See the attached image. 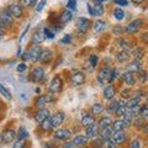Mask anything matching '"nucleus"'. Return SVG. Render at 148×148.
Wrapping results in <instances>:
<instances>
[{"label": "nucleus", "mask_w": 148, "mask_h": 148, "mask_svg": "<svg viewBox=\"0 0 148 148\" xmlns=\"http://www.w3.org/2000/svg\"><path fill=\"white\" fill-rule=\"evenodd\" d=\"M45 69L41 67H35L31 72V80L35 83H40L45 79Z\"/></svg>", "instance_id": "nucleus-6"}, {"label": "nucleus", "mask_w": 148, "mask_h": 148, "mask_svg": "<svg viewBox=\"0 0 148 148\" xmlns=\"http://www.w3.org/2000/svg\"><path fill=\"white\" fill-rule=\"evenodd\" d=\"M45 4H46V0H42V1H41L38 5L36 6V11H42V9H43V6H45Z\"/></svg>", "instance_id": "nucleus-51"}, {"label": "nucleus", "mask_w": 148, "mask_h": 148, "mask_svg": "<svg viewBox=\"0 0 148 148\" xmlns=\"http://www.w3.org/2000/svg\"><path fill=\"white\" fill-rule=\"evenodd\" d=\"M103 111H104L103 104H100V103L92 104V106H91V112H92V115H99V114L103 112Z\"/></svg>", "instance_id": "nucleus-31"}, {"label": "nucleus", "mask_w": 148, "mask_h": 148, "mask_svg": "<svg viewBox=\"0 0 148 148\" xmlns=\"http://www.w3.org/2000/svg\"><path fill=\"white\" fill-rule=\"evenodd\" d=\"M126 111H127V106L126 104H120L119 106V109L116 110V112H115V115H117V116H123L125 114H126Z\"/></svg>", "instance_id": "nucleus-35"}, {"label": "nucleus", "mask_w": 148, "mask_h": 148, "mask_svg": "<svg viewBox=\"0 0 148 148\" xmlns=\"http://www.w3.org/2000/svg\"><path fill=\"white\" fill-rule=\"evenodd\" d=\"M22 58L25 59V61H27V59H31V56H30V52H27V53H25L24 56H22Z\"/></svg>", "instance_id": "nucleus-56"}, {"label": "nucleus", "mask_w": 148, "mask_h": 148, "mask_svg": "<svg viewBox=\"0 0 148 148\" xmlns=\"http://www.w3.org/2000/svg\"><path fill=\"white\" fill-rule=\"evenodd\" d=\"M8 9H9V11H10V14L12 15V17H21L22 14H24L21 5H18V4H11Z\"/></svg>", "instance_id": "nucleus-15"}, {"label": "nucleus", "mask_w": 148, "mask_h": 148, "mask_svg": "<svg viewBox=\"0 0 148 148\" xmlns=\"http://www.w3.org/2000/svg\"><path fill=\"white\" fill-rule=\"evenodd\" d=\"M110 125H112V120H111L109 116H106V117H101L99 120L98 126H99L100 130H103V128H106V127H110Z\"/></svg>", "instance_id": "nucleus-26"}, {"label": "nucleus", "mask_w": 148, "mask_h": 148, "mask_svg": "<svg viewBox=\"0 0 148 148\" xmlns=\"http://www.w3.org/2000/svg\"><path fill=\"white\" fill-rule=\"evenodd\" d=\"M71 136H72V132H71V130H68V128H59L54 132V137L58 138V140H62V141L69 140Z\"/></svg>", "instance_id": "nucleus-11"}, {"label": "nucleus", "mask_w": 148, "mask_h": 148, "mask_svg": "<svg viewBox=\"0 0 148 148\" xmlns=\"http://www.w3.org/2000/svg\"><path fill=\"white\" fill-rule=\"evenodd\" d=\"M72 17H73V14H72V11L69 10H64L61 15H59V22H61L62 25H64V24H67V22H69L72 20Z\"/></svg>", "instance_id": "nucleus-20"}, {"label": "nucleus", "mask_w": 148, "mask_h": 148, "mask_svg": "<svg viewBox=\"0 0 148 148\" xmlns=\"http://www.w3.org/2000/svg\"><path fill=\"white\" fill-rule=\"evenodd\" d=\"M0 94H1V95L4 96V98H5V99H8V100H10V99L12 98L11 92H10V91H9V90H8V89H6V88H5V86H4L3 84H0Z\"/></svg>", "instance_id": "nucleus-33"}, {"label": "nucleus", "mask_w": 148, "mask_h": 148, "mask_svg": "<svg viewBox=\"0 0 148 148\" xmlns=\"http://www.w3.org/2000/svg\"><path fill=\"white\" fill-rule=\"evenodd\" d=\"M53 96L51 94H46V95H40L38 98L36 99L35 105L37 109H45V106H47L48 104L53 103Z\"/></svg>", "instance_id": "nucleus-3"}, {"label": "nucleus", "mask_w": 148, "mask_h": 148, "mask_svg": "<svg viewBox=\"0 0 148 148\" xmlns=\"http://www.w3.org/2000/svg\"><path fill=\"white\" fill-rule=\"evenodd\" d=\"M127 126L125 125V122L122 121V120H116V121L112 122V130L115 132H119V131H123L125 128H126Z\"/></svg>", "instance_id": "nucleus-28"}, {"label": "nucleus", "mask_w": 148, "mask_h": 148, "mask_svg": "<svg viewBox=\"0 0 148 148\" xmlns=\"http://www.w3.org/2000/svg\"><path fill=\"white\" fill-rule=\"evenodd\" d=\"M64 119H66V115H64V112H57V114H54L53 116L51 117L53 127L61 126V125L63 123V121H64Z\"/></svg>", "instance_id": "nucleus-16"}, {"label": "nucleus", "mask_w": 148, "mask_h": 148, "mask_svg": "<svg viewBox=\"0 0 148 148\" xmlns=\"http://www.w3.org/2000/svg\"><path fill=\"white\" fill-rule=\"evenodd\" d=\"M131 148H141V142L138 140H133L131 143Z\"/></svg>", "instance_id": "nucleus-48"}, {"label": "nucleus", "mask_w": 148, "mask_h": 148, "mask_svg": "<svg viewBox=\"0 0 148 148\" xmlns=\"http://www.w3.org/2000/svg\"><path fill=\"white\" fill-rule=\"evenodd\" d=\"M132 1L135 3V4H141V3L145 1V0H132Z\"/></svg>", "instance_id": "nucleus-58"}, {"label": "nucleus", "mask_w": 148, "mask_h": 148, "mask_svg": "<svg viewBox=\"0 0 148 148\" xmlns=\"http://www.w3.org/2000/svg\"><path fill=\"white\" fill-rule=\"evenodd\" d=\"M71 40H72V37L69 36V35H67V36L62 40V43H69V42H71Z\"/></svg>", "instance_id": "nucleus-54"}, {"label": "nucleus", "mask_w": 148, "mask_h": 148, "mask_svg": "<svg viewBox=\"0 0 148 148\" xmlns=\"http://www.w3.org/2000/svg\"><path fill=\"white\" fill-rule=\"evenodd\" d=\"M25 141L24 140H17L15 143H14V147L12 148H25Z\"/></svg>", "instance_id": "nucleus-43"}, {"label": "nucleus", "mask_w": 148, "mask_h": 148, "mask_svg": "<svg viewBox=\"0 0 148 148\" xmlns=\"http://www.w3.org/2000/svg\"><path fill=\"white\" fill-rule=\"evenodd\" d=\"M49 117V110L47 109H40L34 115V120L37 123H42L46 119Z\"/></svg>", "instance_id": "nucleus-9"}, {"label": "nucleus", "mask_w": 148, "mask_h": 148, "mask_svg": "<svg viewBox=\"0 0 148 148\" xmlns=\"http://www.w3.org/2000/svg\"><path fill=\"white\" fill-rule=\"evenodd\" d=\"M62 86H63V80L59 77H54L52 79V82L49 83L48 90H49L51 94H56V92H59L62 90Z\"/></svg>", "instance_id": "nucleus-5"}, {"label": "nucleus", "mask_w": 148, "mask_h": 148, "mask_svg": "<svg viewBox=\"0 0 148 148\" xmlns=\"http://www.w3.org/2000/svg\"><path fill=\"white\" fill-rule=\"evenodd\" d=\"M90 63H91V66H92V67L98 64V57H96L95 54H92L91 57H90Z\"/></svg>", "instance_id": "nucleus-50"}, {"label": "nucleus", "mask_w": 148, "mask_h": 148, "mask_svg": "<svg viewBox=\"0 0 148 148\" xmlns=\"http://www.w3.org/2000/svg\"><path fill=\"white\" fill-rule=\"evenodd\" d=\"M105 27H106L105 22L103 20H98L95 22V25H94V30H95V32H101L105 29Z\"/></svg>", "instance_id": "nucleus-34"}, {"label": "nucleus", "mask_w": 148, "mask_h": 148, "mask_svg": "<svg viewBox=\"0 0 148 148\" xmlns=\"http://www.w3.org/2000/svg\"><path fill=\"white\" fill-rule=\"evenodd\" d=\"M98 1H99V3H101V1H105V0H98Z\"/></svg>", "instance_id": "nucleus-60"}, {"label": "nucleus", "mask_w": 148, "mask_h": 148, "mask_svg": "<svg viewBox=\"0 0 148 148\" xmlns=\"http://www.w3.org/2000/svg\"><path fill=\"white\" fill-rule=\"evenodd\" d=\"M82 125H83V126H84L85 128L92 126V125H95V119H94V116H91V115H85V116L82 119Z\"/></svg>", "instance_id": "nucleus-23"}, {"label": "nucleus", "mask_w": 148, "mask_h": 148, "mask_svg": "<svg viewBox=\"0 0 148 148\" xmlns=\"http://www.w3.org/2000/svg\"><path fill=\"white\" fill-rule=\"evenodd\" d=\"M105 146L106 148H117V143L114 141V138H109V140L105 141Z\"/></svg>", "instance_id": "nucleus-39"}, {"label": "nucleus", "mask_w": 148, "mask_h": 148, "mask_svg": "<svg viewBox=\"0 0 148 148\" xmlns=\"http://www.w3.org/2000/svg\"><path fill=\"white\" fill-rule=\"evenodd\" d=\"M88 11H89V14L91 16H95V11H94V6L92 5H88Z\"/></svg>", "instance_id": "nucleus-53"}, {"label": "nucleus", "mask_w": 148, "mask_h": 148, "mask_svg": "<svg viewBox=\"0 0 148 148\" xmlns=\"http://www.w3.org/2000/svg\"><path fill=\"white\" fill-rule=\"evenodd\" d=\"M128 71L130 72H133V73H138L140 71H142V64H141V61H133L132 63H130L128 66Z\"/></svg>", "instance_id": "nucleus-25"}, {"label": "nucleus", "mask_w": 148, "mask_h": 148, "mask_svg": "<svg viewBox=\"0 0 148 148\" xmlns=\"http://www.w3.org/2000/svg\"><path fill=\"white\" fill-rule=\"evenodd\" d=\"M147 104H148V96H147Z\"/></svg>", "instance_id": "nucleus-61"}, {"label": "nucleus", "mask_w": 148, "mask_h": 148, "mask_svg": "<svg viewBox=\"0 0 148 148\" xmlns=\"http://www.w3.org/2000/svg\"><path fill=\"white\" fill-rule=\"evenodd\" d=\"M90 27V21L85 17H79L77 20V30L80 32V34H86L88 30Z\"/></svg>", "instance_id": "nucleus-7"}, {"label": "nucleus", "mask_w": 148, "mask_h": 148, "mask_svg": "<svg viewBox=\"0 0 148 148\" xmlns=\"http://www.w3.org/2000/svg\"><path fill=\"white\" fill-rule=\"evenodd\" d=\"M16 71L17 72H25L26 71V64L25 63H20L18 66L16 67Z\"/></svg>", "instance_id": "nucleus-49"}, {"label": "nucleus", "mask_w": 148, "mask_h": 148, "mask_svg": "<svg viewBox=\"0 0 148 148\" xmlns=\"http://www.w3.org/2000/svg\"><path fill=\"white\" fill-rule=\"evenodd\" d=\"M85 133H86L85 136L89 138V140H91V138H95L96 136L99 135V126H98V125H92V126L88 127Z\"/></svg>", "instance_id": "nucleus-19"}, {"label": "nucleus", "mask_w": 148, "mask_h": 148, "mask_svg": "<svg viewBox=\"0 0 148 148\" xmlns=\"http://www.w3.org/2000/svg\"><path fill=\"white\" fill-rule=\"evenodd\" d=\"M114 141L117 143V145H122V143H125V141H126V135L122 132V131H119V132H115L114 133Z\"/></svg>", "instance_id": "nucleus-24"}, {"label": "nucleus", "mask_w": 148, "mask_h": 148, "mask_svg": "<svg viewBox=\"0 0 148 148\" xmlns=\"http://www.w3.org/2000/svg\"><path fill=\"white\" fill-rule=\"evenodd\" d=\"M115 95H116V89H115L114 85L105 86V89H104V98L106 100H112L115 98Z\"/></svg>", "instance_id": "nucleus-17"}, {"label": "nucleus", "mask_w": 148, "mask_h": 148, "mask_svg": "<svg viewBox=\"0 0 148 148\" xmlns=\"http://www.w3.org/2000/svg\"><path fill=\"white\" fill-rule=\"evenodd\" d=\"M142 24H143V21L140 20V18L133 20V21L130 22L126 27H125L123 31L126 32V34H128V35H133V34H136V32H138V30L142 27Z\"/></svg>", "instance_id": "nucleus-4"}, {"label": "nucleus", "mask_w": 148, "mask_h": 148, "mask_svg": "<svg viewBox=\"0 0 148 148\" xmlns=\"http://www.w3.org/2000/svg\"><path fill=\"white\" fill-rule=\"evenodd\" d=\"M43 32H45V37H46V38H48V40L54 38V34L52 31H49L47 27H45V29H43Z\"/></svg>", "instance_id": "nucleus-42"}, {"label": "nucleus", "mask_w": 148, "mask_h": 148, "mask_svg": "<svg viewBox=\"0 0 148 148\" xmlns=\"http://www.w3.org/2000/svg\"><path fill=\"white\" fill-rule=\"evenodd\" d=\"M122 80H123V83L125 84H127V85H135V83H136V77H135V73L133 72H130V71H127V72H125L123 74H122Z\"/></svg>", "instance_id": "nucleus-13"}, {"label": "nucleus", "mask_w": 148, "mask_h": 148, "mask_svg": "<svg viewBox=\"0 0 148 148\" xmlns=\"http://www.w3.org/2000/svg\"><path fill=\"white\" fill-rule=\"evenodd\" d=\"M115 4H117V5H120V6H127L128 1L127 0H115Z\"/></svg>", "instance_id": "nucleus-46"}, {"label": "nucleus", "mask_w": 148, "mask_h": 148, "mask_svg": "<svg viewBox=\"0 0 148 148\" xmlns=\"http://www.w3.org/2000/svg\"><path fill=\"white\" fill-rule=\"evenodd\" d=\"M132 54H133V57H135L136 61H141V59L143 58V56H145V51H143V48L138 47V48H136L135 51H133Z\"/></svg>", "instance_id": "nucleus-32"}, {"label": "nucleus", "mask_w": 148, "mask_h": 148, "mask_svg": "<svg viewBox=\"0 0 148 148\" xmlns=\"http://www.w3.org/2000/svg\"><path fill=\"white\" fill-rule=\"evenodd\" d=\"M12 21H14V17L12 15L9 11V9H5L0 12V27L5 30L6 27L11 26L12 25Z\"/></svg>", "instance_id": "nucleus-2"}, {"label": "nucleus", "mask_w": 148, "mask_h": 148, "mask_svg": "<svg viewBox=\"0 0 148 148\" xmlns=\"http://www.w3.org/2000/svg\"><path fill=\"white\" fill-rule=\"evenodd\" d=\"M135 125L136 126H140V127H143L146 125V121H145V117H140V119H137L136 121H135Z\"/></svg>", "instance_id": "nucleus-45"}, {"label": "nucleus", "mask_w": 148, "mask_h": 148, "mask_svg": "<svg viewBox=\"0 0 148 148\" xmlns=\"http://www.w3.org/2000/svg\"><path fill=\"white\" fill-rule=\"evenodd\" d=\"M17 136V133L14 131L12 128H6L5 131L1 133V140L4 143H10L15 140V137Z\"/></svg>", "instance_id": "nucleus-10"}, {"label": "nucleus", "mask_w": 148, "mask_h": 148, "mask_svg": "<svg viewBox=\"0 0 148 148\" xmlns=\"http://www.w3.org/2000/svg\"><path fill=\"white\" fill-rule=\"evenodd\" d=\"M85 82V74L83 72H74L71 77V83L73 85H82Z\"/></svg>", "instance_id": "nucleus-8"}, {"label": "nucleus", "mask_w": 148, "mask_h": 148, "mask_svg": "<svg viewBox=\"0 0 148 148\" xmlns=\"http://www.w3.org/2000/svg\"><path fill=\"white\" fill-rule=\"evenodd\" d=\"M130 56H131V53H130L128 49H122L121 52H119L116 54V59H117L119 62H126Z\"/></svg>", "instance_id": "nucleus-27"}, {"label": "nucleus", "mask_w": 148, "mask_h": 148, "mask_svg": "<svg viewBox=\"0 0 148 148\" xmlns=\"http://www.w3.org/2000/svg\"><path fill=\"white\" fill-rule=\"evenodd\" d=\"M40 126H41V130H43V131H46V132H49L53 128V125H52V120H51V116H49L48 119H46L42 123H40Z\"/></svg>", "instance_id": "nucleus-29"}, {"label": "nucleus", "mask_w": 148, "mask_h": 148, "mask_svg": "<svg viewBox=\"0 0 148 148\" xmlns=\"http://www.w3.org/2000/svg\"><path fill=\"white\" fill-rule=\"evenodd\" d=\"M42 48L40 46H34L31 49H30V56H31V61L32 62H40V58H41V54H42Z\"/></svg>", "instance_id": "nucleus-12"}, {"label": "nucleus", "mask_w": 148, "mask_h": 148, "mask_svg": "<svg viewBox=\"0 0 148 148\" xmlns=\"http://www.w3.org/2000/svg\"><path fill=\"white\" fill-rule=\"evenodd\" d=\"M74 143V146L75 147H84L88 145V142H89V138H88L86 136H75L73 138V141Z\"/></svg>", "instance_id": "nucleus-18"}, {"label": "nucleus", "mask_w": 148, "mask_h": 148, "mask_svg": "<svg viewBox=\"0 0 148 148\" xmlns=\"http://www.w3.org/2000/svg\"><path fill=\"white\" fill-rule=\"evenodd\" d=\"M123 32V30H122V27H120V26H116V27H114V34L115 35H121Z\"/></svg>", "instance_id": "nucleus-52"}, {"label": "nucleus", "mask_w": 148, "mask_h": 148, "mask_svg": "<svg viewBox=\"0 0 148 148\" xmlns=\"http://www.w3.org/2000/svg\"><path fill=\"white\" fill-rule=\"evenodd\" d=\"M116 78V71H112L110 68H103L98 74V80L101 85L110 84Z\"/></svg>", "instance_id": "nucleus-1"}, {"label": "nucleus", "mask_w": 148, "mask_h": 148, "mask_svg": "<svg viewBox=\"0 0 148 148\" xmlns=\"http://www.w3.org/2000/svg\"><path fill=\"white\" fill-rule=\"evenodd\" d=\"M128 96H130V92L127 90H123L122 91V98H128Z\"/></svg>", "instance_id": "nucleus-57"}, {"label": "nucleus", "mask_w": 148, "mask_h": 148, "mask_svg": "<svg viewBox=\"0 0 148 148\" xmlns=\"http://www.w3.org/2000/svg\"><path fill=\"white\" fill-rule=\"evenodd\" d=\"M29 136V132L25 127H20L18 130V133H17V140H25V138Z\"/></svg>", "instance_id": "nucleus-37"}, {"label": "nucleus", "mask_w": 148, "mask_h": 148, "mask_svg": "<svg viewBox=\"0 0 148 148\" xmlns=\"http://www.w3.org/2000/svg\"><path fill=\"white\" fill-rule=\"evenodd\" d=\"M114 130L111 128V127H106V128H103L101 130V132H100V137H101V140H109V138H112L114 136Z\"/></svg>", "instance_id": "nucleus-22"}, {"label": "nucleus", "mask_w": 148, "mask_h": 148, "mask_svg": "<svg viewBox=\"0 0 148 148\" xmlns=\"http://www.w3.org/2000/svg\"><path fill=\"white\" fill-rule=\"evenodd\" d=\"M140 116L141 117H145V119L148 117V104L141 108V110H140Z\"/></svg>", "instance_id": "nucleus-41"}, {"label": "nucleus", "mask_w": 148, "mask_h": 148, "mask_svg": "<svg viewBox=\"0 0 148 148\" xmlns=\"http://www.w3.org/2000/svg\"><path fill=\"white\" fill-rule=\"evenodd\" d=\"M53 57V52L51 49H43L42 51V54H41V58H40V62L41 63H48L51 59Z\"/></svg>", "instance_id": "nucleus-21"}, {"label": "nucleus", "mask_w": 148, "mask_h": 148, "mask_svg": "<svg viewBox=\"0 0 148 148\" xmlns=\"http://www.w3.org/2000/svg\"><path fill=\"white\" fill-rule=\"evenodd\" d=\"M3 34H4V29H1V27H0V36H3Z\"/></svg>", "instance_id": "nucleus-59"}, {"label": "nucleus", "mask_w": 148, "mask_h": 148, "mask_svg": "<svg viewBox=\"0 0 148 148\" xmlns=\"http://www.w3.org/2000/svg\"><path fill=\"white\" fill-rule=\"evenodd\" d=\"M120 101H112V103L110 104V108H108V112L110 114H115L116 112V110L119 109V106H120Z\"/></svg>", "instance_id": "nucleus-36"}, {"label": "nucleus", "mask_w": 148, "mask_h": 148, "mask_svg": "<svg viewBox=\"0 0 148 148\" xmlns=\"http://www.w3.org/2000/svg\"><path fill=\"white\" fill-rule=\"evenodd\" d=\"M114 16H115V18L116 20H122V18L125 17V12H123V10H121V9H119V8H116L114 10Z\"/></svg>", "instance_id": "nucleus-38"}, {"label": "nucleus", "mask_w": 148, "mask_h": 148, "mask_svg": "<svg viewBox=\"0 0 148 148\" xmlns=\"http://www.w3.org/2000/svg\"><path fill=\"white\" fill-rule=\"evenodd\" d=\"M21 5L22 6H31L32 3H34V0H20Z\"/></svg>", "instance_id": "nucleus-47"}, {"label": "nucleus", "mask_w": 148, "mask_h": 148, "mask_svg": "<svg viewBox=\"0 0 148 148\" xmlns=\"http://www.w3.org/2000/svg\"><path fill=\"white\" fill-rule=\"evenodd\" d=\"M45 32L43 31H40V30H37L34 35H32V38H31V42L34 43L35 46H38L40 43H42L43 41H45Z\"/></svg>", "instance_id": "nucleus-14"}, {"label": "nucleus", "mask_w": 148, "mask_h": 148, "mask_svg": "<svg viewBox=\"0 0 148 148\" xmlns=\"http://www.w3.org/2000/svg\"><path fill=\"white\" fill-rule=\"evenodd\" d=\"M63 148H75V146H74L73 142H69V143H64Z\"/></svg>", "instance_id": "nucleus-55"}, {"label": "nucleus", "mask_w": 148, "mask_h": 148, "mask_svg": "<svg viewBox=\"0 0 148 148\" xmlns=\"http://www.w3.org/2000/svg\"><path fill=\"white\" fill-rule=\"evenodd\" d=\"M94 11H95V16L103 15V14H104V6L101 5V4H98V5L94 6Z\"/></svg>", "instance_id": "nucleus-40"}, {"label": "nucleus", "mask_w": 148, "mask_h": 148, "mask_svg": "<svg viewBox=\"0 0 148 148\" xmlns=\"http://www.w3.org/2000/svg\"><path fill=\"white\" fill-rule=\"evenodd\" d=\"M140 103H141V98L140 96H135V98L127 100L126 106H127V109H131V108H135V106H138Z\"/></svg>", "instance_id": "nucleus-30"}, {"label": "nucleus", "mask_w": 148, "mask_h": 148, "mask_svg": "<svg viewBox=\"0 0 148 148\" xmlns=\"http://www.w3.org/2000/svg\"><path fill=\"white\" fill-rule=\"evenodd\" d=\"M68 9H71V10H75L77 8V0H68Z\"/></svg>", "instance_id": "nucleus-44"}, {"label": "nucleus", "mask_w": 148, "mask_h": 148, "mask_svg": "<svg viewBox=\"0 0 148 148\" xmlns=\"http://www.w3.org/2000/svg\"><path fill=\"white\" fill-rule=\"evenodd\" d=\"M99 148H104V147H99Z\"/></svg>", "instance_id": "nucleus-62"}]
</instances>
